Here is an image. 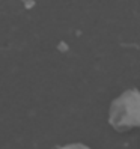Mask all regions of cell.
<instances>
[{
    "label": "cell",
    "mask_w": 140,
    "mask_h": 149,
    "mask_svg": "<svg viewBox=\"0 0 140 149\" xmlns=\"http://www.w3.org/2000/svg\"><path fill=\"white\" fill-rule=\"evenodd\" d=\"M109 124L116 131L140 127V91L127 89L115 98L109 109Z\"/></svg>",
    "instance_id": "obj_1"
},
{
    "label": "cell",
    "mask_w": 140,
    "mask_h": 149,
    "mask_svg": "<svg viewBox=\"0 0 140 149\" xmlns=\"http://www.w3.org/2000/svg\"><path fill=\"white\" fill-rule=\"evenodd\" d=\"M59 149H91V148L84 143H69V145H65Z\"/></svg>",
    "instance_id": "obj_2"
}]
</instances>
